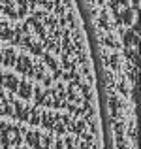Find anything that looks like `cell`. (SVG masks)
Instances as JSON below:
<instances>
[{"label":"cell","instance_id":"cell-4","mask_svg":"<svg viewBox=\"0 0 141 149\" xmlns=\"http://www.w3.org/2000/svg\"><path fill=\"white\" fill-rule=\"evenodd\" d=\"M0 117H11L13 119V108L4 93H0Z\"/></svg>","mask_w":141,"mask_h":149},{"label":"cell","instance_id":"cell-1","mask_svg":"<svg viewBox=\"0 0 141 149\" xmlns=\"http://www.w3.org/2000/svg\"><path fill=\"white\" fill-rule=\"evenodd\" d=\"M15 70L23 76L34 77V61H30L28 55H17V61H15Z\"/></svg>","mask_w":141,"mask_h":149},{"label":"cell","instance_id":"cell-15","mask_svg":"<svg viewBox=\"0 0 141 149\" xmlns=\"http://www.w3.org/2000/svg\"><path fill=\"white\" fill-rule=\"evenodd\" d=\"M55 149H64V142H62V140H55Z\"/></svg>","mask_w":141,"mask_h":149},{"label":"cell","instance_id":"cell-3","mask_svg":"<svg viewBox=\"0 0 141 149\" xmlns=\"http://www.w3.org/2000/svg\"><path fill=\"white\" fill-rule=\"evenodd\" d=\"M0 146L2 149H10L11 142H10V123L0 121Z\"/></svg>","mask_w":141,"mask_h":149},{"label":"cell","instance_id":"cell-8","mask_svg":"<svg viewBox=\"0 0 141 149\" xmlns=\"http://www.w3.org/2000/svg\"><path fill=\"white\" fill-rule=\"evenodd\" d=\"M25 140L32 149H41V134H38V132H25Z\"/></svg>","mask_w":141,"mask_h":149},{"label":"cell","instance_id":"cell-12","mask_svg":"<svg viewBox=\"0 0 141 149\" xmlns=\"http://www.w3.org/2000/svg\"><path fill=\"white\" fill-rule=\"evenodd\" d=\"M11 34H13V30H11L10 26L6 25V23L0 21V40H10Z\"/></svg>","mask_w":141,"mask_h":149},{"label":"cell","instance_id":"cell-16","mask_svg":"<svg viewBox=\"0 0 141 149\" xmlns=\"http://www.w3.org/2000/svg\"><path fill=\"white\" fill-rule=\"evenodd\" d=\"M119 4H122L124 8H128V0H119Z\"/></svg>","mask_w":141,"mask_h":149},{"label":"cell","instance_id":"cell-10","mask_svg":"<svg viewBox=\"0 0 141 149\" xmlns=\"http://www.w3.org/2000/svg\"><path fill=\"white\" fill-rule=\"evenodd\" d=\"M119 23H122V25H132V23H134V11H132L130 8H124L119 13Z\"/></svg>","mask_w":141,"mask_h":149},{"label":"cell","instance_id":"cell-19","mask_svg":"<svg viewBox=\"0 0 141 149\" xmlns=\"http://www.w3.org/2000/svg\"><path fill=\"white\" fill-rule=\"evenodd\" d=\"M15 149H25V147H21V146H17V147H15Z\"/></svg>","mask_w":141,"mask_h":149},{"label":"cell","instance_id":"cell-7","mask_svg":"<svg viewBox=\"0 0 141 149\" xmlns=\"http://www.w3.org/2000/svg\"><path fill=\"white\" fill-rule=\"evenodd\" d=\"M23 130H21V127H15V125H10V142H11V146L13 147H17V146H21L23 143Z\"/></svg>","mask_w":141,"mask_h":149},{"label":"cell","instance_id":"cell-17","mask_svg":"<svg viewBox=\"0 0 141 149\" xmlns=\"http://www.w3.org/2000/svg\"><path fill=\"white\" fill-rule=\"evenodd\" d=\"M2 49H4V47L0 45V62H2Z\"/></svg>","mask_w":141,"mask_h":149},{"label":"cell","instance_id":"cell-11","mask_svg":"<svg viewBox=\"0 0 141 149\" xmlns=\"http://www.w3.org/2000/svg\"><path fill=\"white\" fill-rule=\"evenodd\" d=\"M34 77H36V79H40V81L45 77V68H44V62L34 61Z\"/></svg>","mask_w":141,"mask_h":149},{"label":"cell","instance_id":"cell-14","mask_svg":"<svg viewBox=\"0 0 141 149\" xmlns=\"http://www.w3.org/2000/svg\"><path fill=\"white\" fill-rule=\"evenodd\" d=\"M41 138H44V143H41V149H51V146H53V136L51 134H47V136H41Z\"/></svg>","mask_w":141,"mask_h":149},{"label":"cell","instance_id":"cell-2","mask_svg":"<svg viewBox=\"0 0 141 149\" xmlns=\"http://www.w3.org/2000/svg\"><path fill=\"white\" fill-rule=\"evenodd\" d=\"M32 81L28 79V77H23V79H19V87H17V95L21 100H30L32 98Z\"/></svg>","mask_w":141,"mask_h":149},{"label":"cell","instance_id":"cell-18","mask_svg":"<svg viewBox=\"0 0 141 149\" xmlns=\"http://www.w3.org/2000/svg\"><path fill=\"white\" fill-rule=\"evenodd\" d=\"M2 4H4V0H0V13H2Z\"/></svg>","mask_w":141,"mask_h":149},{"label":"cell","instance_id":"cell-6","mask_svg":"<svg viewBox=\"0 0 141 149\" xmlns=\"http://www.w3.org/2000/svg\"><path fill=\"white\" fill-rule=\"evenodd\" d=\"M2 87L8 89L10 93H17L19 76H13V74H4V83H2Z\"/></svg>","mask_w":141,"mask_h":149},{"label":"cell","instance_id":"cell-13","mask_svg":"<svg viewBox=\"0 0 141 149\" xmlns=\"http://www.w3.org/2000/svg\"><path fill=\"white\" fill-rule=\"evenodd\" d=\"M41 57H44V61H45V64H47V66H51L53 70H57V68H58V66H57V62H55V58L51 57L49 53H41Z\"/></svg>","mask_w":141,"mask_h":149},{"label":"cell","instance_id":"cell-9","mask_svg":"<svg viewBox=\"0 0 141 149\" xmlns=\"http://www.w3.org/2000/svg\"><path fill=\"white\" fill-rule=\"evenodd\" d=\"M26 123H30V125H40L41 123V109L38 106H32L28 109V121Z\"/></svg>","mask_w":141,"mask_h":149},{"label":"cell","instance_id":"cell-5","mask_svg":"<svg viewBox=\"0 0 141 149\" xmlns=\"http://www.w3.org/2000/svg\"><path fill=\"white\" fill-rule=\"evenodd\" d=\"M15 61H17V53H15V49L13 47H4L2 49V64L13 68Z\"/></svg>","mask_w":141,"mask_h":149}]
</instances>
